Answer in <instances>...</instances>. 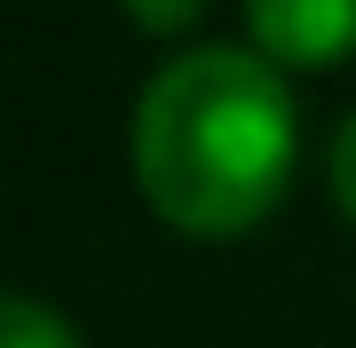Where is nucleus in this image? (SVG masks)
Masks as SVG:
<instances>
[{
  "label": "nucleus",
  "mask_w": 356,
  "mask_h": 348,
  "mask_svg": "<svg viewBox=\"0 0 356 348\" xmlns=\"http://www.w3.org/2000/svg\"><path fill=\"white\" fill-rule=\"evenodd\" d=\"M0 348H79V333L64 309H48L32 293H8L0 301Z\"/></svg>",
  "instance_id": "7ed1b4c3"
},
{
  "label": "nucleus",
  "mask_w": 356,
  "mask_h": 348,
  "mask_svg": "<svg viewBox=\"0 0 356 348\" xmlns=\"http://www.w3.org/2000/svg\"><path fill=\"white\" fill-rule=\"evenodd\" d=\"M325 174H332V198H341V214L356 222V111L341 119V135H332V158H325Z\"/></svg>",
  "instance_id": "20e7f679"
},
{
  "label": "nucleus",
  "mask_w": 356,
  "mask_h": 348,
  "mask_svg": "<svg viewBox=\"0 0 356 348\" xmlns=\"http://www.w3.org/2000/svg\"><path fill=\"white\" fill-rule=\"evenodd\" d=\"M198 8H206V0H127V16L143 32H191Z\"/></svg>",
  "instance_id": "39448f33"
},
{
  "label": "nucleus",
  "mask_w": 356,
  "mask_h": 348,
  "mask_svg": "<svg viewBox=\"0 0 356 348\" xmlns=\"http://www.w3.org/2000/svg\"><path fill=\"white\" fill-rule=\"evenodd\" d=\"M127 158L143 198L191 238H238L293 174V88L254 40H191L143 79Z\"/></svg>",
  "instance_id": "f257e3e1"
},
{
  "label": "nucleus",
  "mask_w": 356,
  "mask_h": 348,
  "mask_svg": "<svg viewBox=\"0 0 356 348\" xmlns=\"http://www.w3.org/2000/svg\"><path fill=\"white\" fill-rule=\"evenodd\" d=\"M245 24L269 64H332L356 48V0H245Z\"/></svg>",
  "instance_id": "f03ea898"
}]
</instances>
